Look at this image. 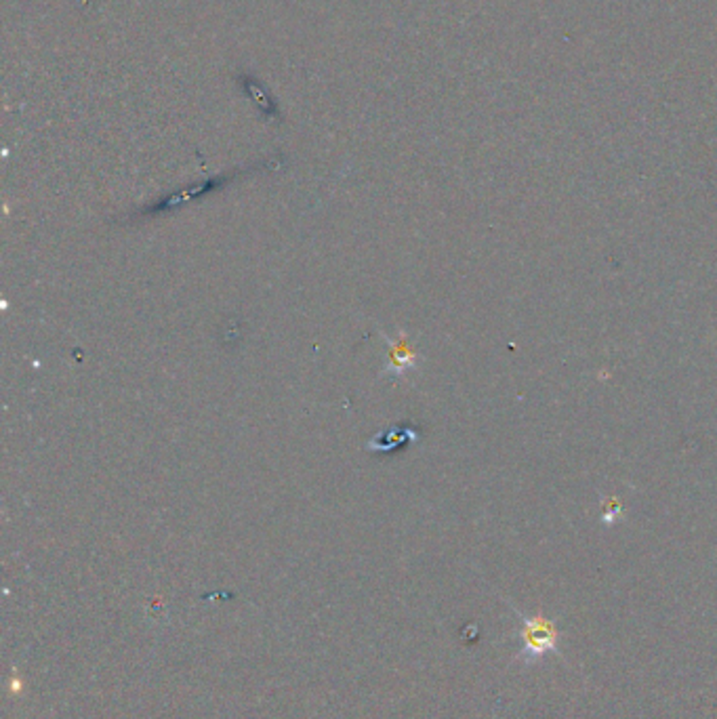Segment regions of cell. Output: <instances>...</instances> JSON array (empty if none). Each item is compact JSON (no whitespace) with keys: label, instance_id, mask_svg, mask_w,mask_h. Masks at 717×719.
Returning <instances> with one entry per match:
<instances>
[{"label":"cell","instance_id":"cell-1","mask_svg":"<svg viewBox=\"0 0 717 719\" xmlns=\"http://www.w3.org/2000/svg\"><path fill=\"white\" fill-rule=\"evenodd\" d=\"M522 650L517 658H522L524 665H534L547 654H558L560 652V635L556 631V625L537 614V616H522Z\"/></svg>","mask_w":717,"mask_h":719},{"label":"cell","instance_id":"cell-2","mask_svg":"<svg viewBox=\"0 0 717 719\" xmlns=\"http://www.w3.org/2000/svg\"><path fill=\"white\" fill-rule=\"evenodd\" d=\"M381 438H385V444H381L376 450H391V448H396V446H400V444H404L406 440H415L417 438V434L415 431H410V427H400V429H391V431H383V434H379Z\"/></svg>","mask_w":717,"mask_h":719},{"label":"cell","instance_id":"cell-3","mask_svg":"<svg viewBox=\"0 0 717 719\" xmlns=\"http://www.w3.org/2000/svg\"><path fill=\"white\" fill-rule=\"evenodd\" d=\"M620 513H623V509H620V503H618V498L610 496V498L606 500V507H603L601 520H603V524H614V522L620 517Z\"/></svg>","mask_w":717,"mask_h":719}]
</instances>
